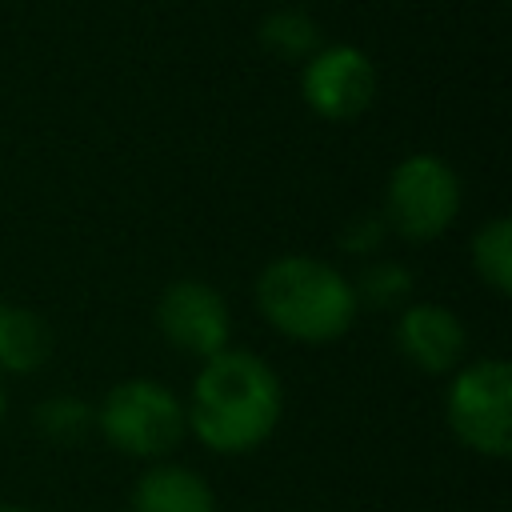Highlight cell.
I'll list each match as a JSON object with an SVG mask.
<instances>
[{"label": "cell", "instance_id": "11", "mask_svg": "<svg viewBox=\"0 0 512 512\" xmlns=\"http://www.w3.org/2000/svg\"><path fill=\"white\" fill-rule=\"evenodd\" d=\"M472 264L492 292H500V296L512 292V224H508V216H492L480 224V232L472 236Z\"/></svg>", "mask_w": 512, "mask_h": 512}, {"label": "cell", "instance_id": "4", "mask_svg": "<svg viewBox=\"0 0 512 512\" xmlns=\"http://www.w3.org/2000/svg\"><path fill=\"white\" fill-rule=\"evenodd\" d=\"M444 416L452 436L484 460L512 456V368L500 356L468 360L452 372Z\"/></svg>", "mask_w": 512, "mask_h": 512}, {"label": "cell", "instance_id": "13", "mask_svg": "<svg viewBox=\"0 0 512 512\" xmlns=\"http://www.w3.org/2000/svg\"><path fill=\"white\" fill-rule=\"evenodd\" d=\"M36 428L52 444H80L96 428V408L80 396H48L36 408Z\"/></svg>", "mask_w": 512, "mask_h": 512}, {"label": "cell", "instance_id": "6", "mask_svg": "<svg viewBox=\"0 0 512 512\" xmlns=\"http://www.w3.org/2000/svg\"><path fill=\"white\" fill-rule=\"evenodd\" d=\"M156 328L176 352L208 360L228 348L232 316L208 280H172L156 300Z\"/></svg>", "mask_w": 512, "mask_h": 512}, {"label": "cell", "instance_id": "3", "mask_svg": "<svg viewBox=\"0 0 512 512\" xmlns=\"http://www.w3.org/2000/svg\"><path fill=\"white\" fill-rule=\"evenodd\" d=\"M96 428L120 456L156 464L184 440L188 420H184V400L168 384L132 376L104 392L96 408Z\"/></svg>", "mask_w": 512, "mask_h": 512}, {"label": "cell", "instance_id": "1", "mask_svg": "<svg viewBox=\"0 0 512 512\" xmlns=\"http://www.w3.org/2000/svg\"><path fill=\"white\" fill-rule=\"evenodd\" d=\"M284 416V384L268 360L244 348H224L204 360L184 404L188 432L220 456L256 452Z\"/></svg>", "mask_w": 512, "mask_h": 512}, {"label": "cell", "instance_id": "14", "mask_svg": "<svg viewBox=\"0 0 512 512\" xmlns=\"http://www.w3.org/2000/svg\"><path fill=\"white\" fill-rule=\"evenodd\" d=\"M408 288H412L408 272H404L400 264H392V260H384V264H372V268L360 276V284H352V292H356V304H360V300H368V304H376V308H388V304H396L400 296H408Z\"/></svg>", "mask_w": 512, "mask_h": 512}, {"label": "cell", "instance_id": "15", "mask_svg": "<svg viewBox=\"0 0 512 512\" xmlns=\"http://www.w3.org/2000/svg\"><path fill=\"white\" fill-rule=\"evenodd\" d=\"M0 512H32V508H20V504H0Z\"/></svg>", "mask_w": 512, "mask_h": 512}, {"label": "cell", "instance_id": "12", "mask_svg": "<svg viewBox=\"0 0 512 512\" xmlns=\"http://www.w3.org/2000/svg\"><path fill=\"white\" fill-rule=\"evenodd\" d=\"M260 40L268 52L276 56H288V60H300V56H312L320 48V28L308 12L300 8H276L264 16L260 24Z\"/></svg>", "mask_w": 512, "mask_h": 512}, {"label": "cell", "instance_id": "9", "mask_svg": "<svg viewBox=\"0 0 512 512\" xmlns=\"http://www.w3.org/2000/svg\"><path fill=\"white\" fill-rule=\"evenodd\" d=\"M128 508L132 512H220L212 484L196 468L172 464V460H156L132 480Z\"/></svg>", "mask_w": 512, "mask_h": 512}, {"label": "cell", "instance_id": "2", "mask_svg": "<svg viewBox=\"0 0 512 512\" xmlns=\"http://www.w3.org/2000/svg\"><path fill=\"white\" fill-rule=\"evenodd\" d=\"M256 308L264 320L300 344L340 340L356 320L352 280L316 256H276L256 280Z\"/></svg>", "mask_w": 512, "mask_h": 512}, {"label": "cell", "instance_id": "7", "mask_svg": "<svg viewBox=\"0 0 512 512\" xmlns=\"http://www.w3.org/2000/svg\"><path fill=\"white\" fill-rule=\"evenodd\" d=\"M300 92L312 112L324 120H352L376 96V64L356 44H328L316 48L304 64Z\"/></svg>", "mask_w": 512, "mask_h": 512}, {"label": "cell", "instance_id": "10", "mask_svg": "<svg viewBox=\"0 0 512 512\" xmlns=\"http://www.w3.org/2000/svg\"><path fill=\"white\" fill-rule=\"evenodd\" d=\"M52 356V328L20 304H0V372H36Z\"/></svg>", "mask_w": 512, "mask_h": 512}, {"label": "cell", "instance_id": "5", "mask_svg": "<svg viewBox=\"0 0 512 512\" xmlns=\"http://www.w3.org/2000/svg\"><path fill=\"white\" fill-rule=\"evenodd\" d=\"M388 224L408 240L440 236L460 212V176L436 152L404 156L388 176Z\"/></svg>", "mask_w": 512, "mask_h": 512}, {"label": "cell", "instance_id": "16", "mask_svg": "<svg viewBox=\"0 0 512 512\" xmlns=\"http://www.w3.org/2000/svg\"><path fill=\"white\" fill-rule=\"evenodd\" d=\"M0 420H4V384H0Z\"/></svg>", "mask_w": 512, "mask_h": 512}, {"label": "cell", "instance_id": "8", "mask_svg": "<svg viewBox=\"0 0 512 512\" xmlns=\"http://www.w3.org/2000/svg\"><path fill=\"white\" fill-rule=\"evenodd\" d=\"M396 348L412 368H420L428 376H444V372H456L464 364L468 332H464V324L452 308L420 300V304H408L400 312Z\"/></svg>", "mask_w": 512, "mask_h": 512}]
</instances>
